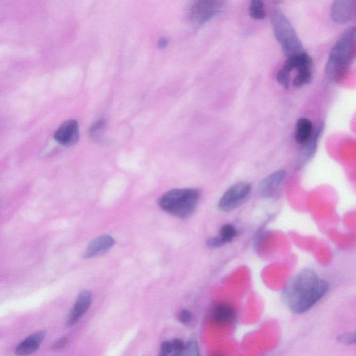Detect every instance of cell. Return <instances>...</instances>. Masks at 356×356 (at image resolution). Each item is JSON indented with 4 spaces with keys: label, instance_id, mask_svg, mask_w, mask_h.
Returning <instances> with one entry per match:
<instances>
[{
    "label": "cell",
    "instance_id": "25",
    "mask_svg": "<svg viewBox=\"0 0 356 356\" xmlns=\"http://www.w3.org/2000/svg\"><path fill=\"white\" fill-rule=\"evenodd\" d=\"M168 45V40L166 38L160 39L159 41H158V46L159 48H164L166 46Z\"/></svg>",
    "mask_w": 356,
    "mask_h": 356
},
{
    "label": "cell",
    "instance_id": "5",
    "mask_svg": "<svg viewBox=\"0 0 356 356\" xmlns=\"http://www.w3.org/2000/svg\"><path fill=\"white\" fill-rule=\"evenodd\" d=\"M224 4L223 1H194L187 7V18L196 26H200L219 15Z\"/></svg>",
    "mask_w": 356,
    "mask_h": 356
},
{
    "label": "cell",
    "instance_id": "8",
    "mask_svg": "<svg viewBox=\"0 0 356 356\" xmlns=\"http://www.w3.org/2000/svg\"><path fill=\"white\" fill-rule=\"evenodd\" d=\"M79 125L76 120L64 122L54 133V138L63 146H73L79 140Z\"/></svg>",
    "mask_w": 356,
    "mask_h": 356
},
{
    "label": "cell",
    "instance_id": "24",
    "mask_svg": "<svg viewBox=\"0 0 356 356\" xmlns=\"http://www.w3.org/2000/svg\"><path fill=\"white\" fill-rule=\"evenodd\" d=\"M68 339L66 338V337H62V338L59 339L58 341L54 344L52 349H53L54 351L60 350V349H62L64 347H66Z\"/></svg>",
    "mask_w": 356,
    "mask_h": 356
},
{
    "label": "cell",
    "instance_id": "10",
    "mask_svg": "<svg viewBox=\"0 0 356 356\" xmlns=\"http://www.w3.org/2000/svg\"><path fill=\"white\" fill-rule=\"evenodd\" d=\"M286 178L284 171H277L272 173L262 180L259 187L260 195L264 197H269L277 192V189L283 183Z\"/></svg>",
    "mask_w": 356,
    "mask_h": 356
},
{
    "label": "cell",
    "instance_id": "23",
    "mask_svg": "<svg viewBox=\"0 0 356 356\" xmlns=\"http://www.w3.org/2000/svg\"><path fill=\"white\" fill-rule=\"evenodd\" d=\"M172 346L171 342L165 341L161 344V355L168 356L169 354H172Z\"/></svg>",
    "mask_w": 356,
    "mask_h": 356
},
{
    "label": "cell",
    "instance_id": "4",
    "mask_svg": "<svg viewBox=\"0 0 356 356\" xmlns=\"http://www.w3.org/2000/svg\"><path fill=\"white\" fill-rule=\"evenodd\" d=\"M200 198V192L197 189H175L163 195L159 205L163 210L171 215L187 219L195 211Z\"/></svg>",
    "mask_w": 356,
    "mask_h": 356
},
{
    "label": "cell",
    "instance_id": "3",
    "mask_svg": "<svg viewBox=\"0 0 356 356\" xmlns=\"http://www.w3.org/2000/svg\"><path fill=\"white\" fill-rule=\"evenodd\" d=\"M270 16L274 37L286 57H290L304 52L295 29L283 11L274 6L271 9Z\"/></svg>",
    "mask_w": 356,
    "mask_h": 356
},
{
    "label": "cell",
    "instance_id": "1",
    "mask_svg": "<svg viewBox=\"0 0 356 356\" xmlns=\"http://www.w3.org/2000/svg\"><path fill=\"white\" fill-rule=\"evenodd\" d=\"M330 284L313 270L301 271L282 291L284 304L296 314L307 313L329 292Z\"/></svg>",
    "mask_w": 356,
    "mask_h": 356
},
{
    "label": "cell",
    "instance_id": "9",
    "mask_svg": "<svg viewBox=\"0 0 356 356\" xmlns=\"http://www.w3.org/2000/svg\"><path fill=\"white\" fill-rule=\"evenodd\" d=\"M92 294L88 291L80 293L77 298L76 303L71 310L67 320L68 326H73L76 324L80 318L86 314L91 307Z\"/></svg>",
    "mask_w": 356,
    "mask_h": 356
},
{
    "label": "cell",
    "instance_id": "7",
    "mask_svg": "<svg viewBox=\"0 0 356 356\" xmlns=\"http://www.w3.org/2000/svg\"><path fill=\"white\" fill-rule=\"evenodd\" d=\"M356 2L354 0H338L333 1L330 10L332 20L336 23H350L355 18Z\"/></svg>",
    "mask_w": 356,
    "mask_h": 356
},
{
    "label": "cell",
    "instance_id": "18",
    "mask_svg": "<svg viewBox=\"0 0 356 356\" xmlns=\"http://www.w3.org/2000/svg\"><path fill=\"white\" fill-rule=\"evenodd\" d=\"M173 356H200V349L197 342L192 340L187 342L180 354Z\"/></svg>",
    "mask_w": 356,
    "mask_h": 356
},
{
    "label": "cell",
    "instance_id": "15",
    "mask_svg": "<svg viewBox=\"0 0 356 356\" xmlns=\"http://www.w3.org/2000/svg\"><path fill=\"white\" fill-rule=\"evenodd\" d=\"M235 312L232 306L226 303L217 305L212 312L213 321L220 325H226L234 321Z\"/></svg>",
    "mask_w": 356,
    "mask_h": 356
},
{
    "label": "cell",
    "instance_id": "13",
    "mask_svg": "<svg viewBox=\"0 0 356 356\" xmlns=\"http://www.w3.org/2000/svg\"><path fill=\"white\" fill-rule=\"evenodd\" d=\"M236 235V229L233 225L225 224L220 229L219 235L210 238L207 241V244L211 248H220L231 242L235 239Z\"/></svg>",
    "mask_w": 356,
    "mask_h": 356
},
{
    "label": "cell",
    "instance_id": "2",
    "mask_svg": "<svg viewBox=\"0 0 356 356\" xmlns=\"http://www.w3.org/2000/svg\"><path fill=\"white\" fill-rule=\"evenodd\" d=\"M356 57V27L344 32L330 50L326 66L327 78L332 83L345 79Z\"/></svg>",
    "mask_w": 356,
    "mask_h": 356
},
{
    "label": "cell",
    "instance_id": "22",
    "mask_svg": "<svg viewBox=\"0 0 356 356\" xmlns=\"http://www.w3.org/2000/svg\"><path fill=\"white\" fill-rule=\"evenodd\" d=\"M192 315L190 311L183 310L178 315V319L182 324H187L192 321Z\"/></svg>",
    "mask_w": 356,
    "mask_h": 356
},
{
    "label": "cell",
    "instance_id": "12",
    "mask_svg": "<svg viewBox=\"0 0 356 356\" xmlns=\"http://www.w3.org/2000/svg\"><path fill=\"white\" fill-rule=\"evenodd\" d=\"M45 337V333L44 331L32 334L20 342L15 349V354L18 356H27L33 354L39 348Z\"/></svg>",
    "mask_w": 356,
    "mask_h": 356
},
{
    "label": "cell",
    "instance_id": "21",
    "mask_svg": "<svg viewBox=\"0 0 356 356\" xmlns=\"http://www.w3.org/2000/svg\"><path fill=\"white\" fill-rule=\"evenodd\" d=\"M172 346V353H173V356L180 354V352L185 348V344L182 340L178 338L173 339L171 342Z\"/></svg>",
    "mask_w": 356,
    "mask_h": 356
},
{
    "label": "cell",
    "instance_id": "6",
    "mask_svg": "<svg viewBox=\"0 0 356 356\" xmlns=\"http://www.w3.org/2000/svg\"><path fill=\"white\" fill-rule=\"evenodd\" d=\"M251 185L247 182H239L230 187L219 202V209L223 212H231L240 207L251 193Z\"/></svg>",
    "mask_w": 356,
    "mask_h": 356
},
{
    "label": "cell",
    "instance_id": "19",
    "mask_svg": "<svg viewBox=\"0 0 356 356\" xmlns=\"http://www.w3.org/2000/svg\"><path fill=\"white\" fill-rule=\"evenodd\" d=\"M339 343L344 345H354L356 342V332H348L340 334L336 338Z\"/></svg>",
    "mask_w": 356,
    "mask_h": 356
},
{
    "label": "cell",
    "instance_id": "11",
    "mask_svg": "<svg viewBox=\"0 0 356 356\" xmlns=\"http://www.w3.org/2000/svg\"><path fill=\"white\" fill-rule=\"evenodd\" d=\"M114 240L108 235H101L89 243L85 253V258L90 259L106 253L113 246Z\"/></svg>",
    "mask_w": 356,
    "mask_h": 356
},
{
    "label": "cell",
    "instance_id": "17",
    "mask_svg": "<svg viewBox=\"0 0 356 356\" xmlns=\"http://www.w3.org/2000/svg\"><path fill=\"white\" fill-rule=\"evenodd\" d=\"M248 13L250 16L253 19L260 20L265 19L267 13L265 4L263 1L260 0H254L250 1L249 7H248Z\"/></svg>",
    "mask_w": 356,
    "mask_h": 356
},
{
    "label": "cell",
    "instance_id": "14",
    "mask_svg": "<svg viewBox=\"0 0 356 356\" xmlns=\"http://www.w3.org/2000/svg\"><path fill=\"white\" fill-rule=\"evenodd\" d=\"M296 127L295 140L297 144L303 146L313 137L315 129L313 123L307 118H300Z\"/></svg>",
    "mask_w": 356,
    "mask_h": 356
},
{
    "label": "cell",
    "instance_id": "16",
    "mask_svg": "<svg viewBox=\"0 0 356 356\" xmlns=\"http://www.w3.org/2000/svg\"><path fill=\"white\" fill-rule=\"evenodd\" d=\"M312 65L307 64L301 66L297 71V74L293 80L292 85L296 88L302 87L311 83L313 78Z\"/></svg>",
    "mask_w": 356,
    "mask_h": 356
},
{
    "label": "cell",
    "instance_id": "20",
    "mask_svg": "<svg viewBox=\"0 0 356 356\" xmlns=\"http://www.w3.org/2000/svg\"><path fill=\"white\" fill-rule=\"evenodd\" d=\"M276 79H277V83L281 85L282 87L284 88H289L290 86V74L285 72L283 70L280 69L278 72L277 73V76H276Z\"/></svg>",
    "mask_w": 356,
    "mask_h": 356
},
{
    "label": "cell",
    "instance_id": "26",
    "mask_svg": "<svg viewBox=\"0 0 356 356\" xmlns=\"http://www.w3.org/2000/svg\"><path fill=\"white\" fill-rule=\"evenodd\" d=\"M159 356H163V355H161V354H160Z\"/></svg>",
    "mask_w": 356,
    "mask_h": 356
}]
</instances>
